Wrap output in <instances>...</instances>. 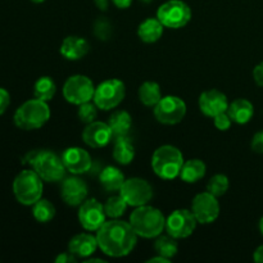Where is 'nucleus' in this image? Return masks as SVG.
<instances>
[{"label": "nucleus", "instance_id": "nucleus-1", "mask_svg": "<svg viewBox=\"0 0 263 263\" xmlns=\"http://www.w3.org/2000/svg\"><path fill=\"white\" fill-rule=\"evenodd\" d=\"M99 249L105 256L120 257L128 256L138 243V234L130 222L112 218L105 221L102 228L97 231Z\"/></svg>", "mask_w": 263, "mask_h": 263}, {"label": "nucleus", "instance_id": "nucleus-2", "mask_svg": "<svg viewBox=\"0 0 263 263\" xmlns=\"http://www.w3.org/2000/svg\"><path fill=\"white\" fill-rule=\"evenodd\" d=\"M130 225L138 236L145 239L157 238L166 229V218L158 208L140 205L130 216Z\"/></svg>", "mask_w": 263, "mask_h": 263}, {"label": "nucleus", "instance_id": "nucleus-3", "mask_svg": "<svg viewBox=\"0 0 263 263\" xmlns=\"http://www.w3.org/2000/svg\"><path fill=\"white\" fill-rule=\"evenodd\" d=\"M26 163H30L32 170L46 182L61 181L66 174L62 157L51 151H35L26 157Z\"/></svg>", "mask_w": 263, "mask_h": 263}, {"label": "nucleus", "instance_id": "nucleus-4", "mask_svg": "<svg viewBox=\"0 0 263 263\" xmlns=\"http://www.w3.org/2000/svg\"><path fill=\"white\" fill-rule=\"evenodd\" d=\"M50 118L48 102L40 99H31L23 103L14 113V123L21 130L31 131L40 128Z\"/></svg>", "mask_w": 263, "mask_h": 263}, {"label": "nucleus", "instance_id": "nucleus-5", "mask_svg": "<svg viewBox=\"0 0 263 263\" xmlns=\"http://www.w3.org/2000/svg\"><path fill=\"white\" fill-rule=\"evenodd\" d=\"M182 164H184V157L176 146H159L152 157V168L157 176L164 180H172L180 176Z\"/></svg>", "mask_w": 263, "mask_h": 263}, {"label": "nucleus", "instance_id": "nucleus-6", "mask_svg": "<svg viewBox=\"0 0 263 263\" xmlns=\"http://www.w3.org/2000/svg\"><path fill=\"white\" fill-rule=\"evenodd\" d=\"M13 193L21 204L33 205L43 195V179L33 170H25L15 176Z\"/></svg>", "mask_w": 263, "mask_h": 263}, {"label": "nucleus", "instance_id": "nucleus-7", "mask_svg": "<svg viewBox=\"0 0 263 263\" xmlns=\"http://www.w3.org/2000/svg\"><path fill=\"white\" fill-rule=\"evenodd\" d=\"M157 18L167 28L185 27L192 20V9L182 0H168L157 10Z\"/></svg>", "mask_w": 263, "mask_h": 263}, {"label": "nucleus", "instance_id": "nucleus-8", "mask_svg": "<svg viewBox=\"0 0 263 263\" xmlns=\"http://www.w3.org/2000/svg\"><path fill=\"white\" fill-rule=\"evenodd\" d=\"M126 86L121 80L109 79L95 87L94 103L99 109L109 110L118 107L125 99Z\"/></svg>", "mask_w": 263, "mask_h": 263}, {"label": "nucleus", "instance_id": "nucleus-9", "mask_svg": "<svg viewBox=\"0 0 263 263\" xmlns=\"http://www.w3.org/2000/svg\"><path fill=\"white\" fill-rule=\"evenodd\" d=\"M154 117L163 125H176L184 120L186 115V104L184 100L175 95L162 97L153 109Z\"/></svg>", "mask_w": 263, "mask_h": 263}, {"label": "nucleus", "instance_id": "nucleus-10", "mask_svg": "<svg viewBox=\"0 0 263 263\" xmlns=\"http://www.w3.org/2000/svg\"><path fill=\"white\" fill-rule=\"evenodd\" d=\"M94 84L84 74H74L64 82L63 97L71 104L80 105L82 103L90 102L94 98Z\"/></svg>", "mask_w": 263, "mask_h": 263}, {"label": "nucleus", "instance_id": "nucleus-11", "mask_svg": "<svg viewBox=\"0 0 263 263\" xmlns=\"http://www.w3.org/2000/svg\"><path fill=\"white\" fill-rule=\"evenodd\" d=\"M120 194L131 207H140L151 202L153 198V187L146 180L140 177H131L125 180Z\"/></svg>", "mask_w": 263, "mask_h": 263}, {"label": "nucleus", "instance_id": "nucleus-12", "mask_svg": "<svg viewBox=\"0 0 263 263\" xmlns=\"http://www.w3.org/2000/svg\"><path fill=\"white\" fill-rule=\"evenodd\" d=\"M197 218L192 211L176 210L166 218V231L175 239H185L194 233Z\"/></svg>", "mask_w": 263, "mask_h": 263}, {"label": "nucleus", "instance_id": "nucleus-13", "mask_svg": "<svg viewBox=\"0 0 263 263\" xmlns=\"http://www.w3.org/2000/svg\"><path fill=\"white\" fill-rule=\"evenodd\" d=\"M192 212L199 223H212L220 215V204L217 197L210 192L195 195L192 203Z\"/></svg>", "mask_w": 263, "mask_h": 263}, {"label": "nucleus", "instance_id": "nucleus-14", "mask_svg": "<svg viewBox=\"0 0 263 263\" xmlns=\"http://www.w3.org/2000/svg\"><path fill=\"white\" fill-rule=\"evenodd\" d=\"M104 205L97 199H87L80 205L79 221L82 228L87 231H98L105 222Z\"/></svg>", "mask_w": 263, "mask_h": 263}, {"label": "nucleus", "instance_id": "nucleus-15", "mask_svg": "<svg viewBox=\"0 0 263 263\" xmlns=\"http://www.w3.org/2000/svg\"><path fill=\"white\" fill-rule=\"evenodd\" d=\"M62 161H63L67 171L73 175L85 174L91 167V157H90V154L85 149L79 148V146L67 148L62 153Z\"/></svg>", "mask_w": 263, "mask_h": 263}, {"label": "nucleus", "instance_id": "nucleus-16", "mask_svg": "<svg viewBox=\"0 0 263 263\" xmlns=\"http://www.w3.org/2000/svg\"><path fill=\"white\" fill-rule=\"evenodd\" d=\"M228 97L220 90L212 89L200 94L199 109L203 115L213 118L220 113L228 112Z\"/></svg>", "mask_w": 263, "mask_h": 263}, {"label": "nucleus", "instance_id": "nucleus-17", "mask_svg": "<svg viewBox=\"0 0 263 263\" xmlns=\"http://www.w3.org/2000/svg\"><path fill=\"white\" fill-rule=\"evenodd\" d=\"M112 130L109 125L100 121H94L87 123L85 130L82 131V140L91 148H103L108 145L112 140Z\"/></svg>", "mask_w": 263, "mask_h": 263}, {"label": "nucleus", "instance_id": "nucleus-18", "mask_svg": "<svg viewBox=\"0 0 263 263\" xmlns=\"http://www.w3.org/2000/svg\"><path fill=\"white\" fill-rule=\"evenodd\" d=\"M61 197L63 202L71 207L81 205L86 200L87 185L79 177H68L62 184Z\"/></svg>", "mask_w": 263, "mask_h": 263}, {"label": "nucleus", "instance_id": "nucleus-19", "mask_svg": "<svg viewBox=\"0 0 263 263\" xmlns=\"http://www.w3.org/2000/svg\"><path fill=\"white\" fill-rule=\"evenodd\" d=\"M98 248L99 246H98L97 236L91 235V234L74 235L68 243V251L74 254L77 258H87L94 254Z\"/></svg>", "mask_w": 263, "mask_h": 263}, {"label": "nucleus", "instance_id": "nucleus-20", "mask_svg": "<svg viewBox=\"0 0 263 263\" xmlns=\"http://www.w3.org/2000/svg\"><path fill=\"white\" fill-rule=\"evenodd\" d=\"M90 50V44L87 40L80 36H68L61 45V54L68 61L82 59Z\"/></svg>", "mask_w": 263, "mask_h": 263}, {"label": "nucleus", "instance_id": "nucleus-21", "mask_svg": "<svg viewBox=\"0 0 263 263\" xmlns=\"http://www.w3.org/2000/svg\"><path fill=\"white\" fill-rule=\"evenodd\" d=\"M228 113L233 122L239 125H246L253 118L254 107L249 100L236 99L229 104Z\"/></svg>", "mask_w": 263, "mask_h": 263}, {"label": "nucleus", "instance_id": "nucleus-22", "mask_svg": "<svg viewBox=\"0 0 263 263\" xmlns=\"http://www.w3.org/2000/svg\"><path fill=\"white\" fill-rule=\"evenodd\" d=\"M163 27L158 18H148L140 23L138 28V35L141 41L148 44H153L158 41L163 35Z\"/></svg>", "mask_w": 263, "mask_h": 263}, {"label": "nucleus", "instance_id": "nucleus-23", "mask_svg": "<svg viewBox=\"0 0 263 263\" xmlns=\"http://www.w3.org/2000/svg\"><path fill=\"white\" fill-rule=\"evenodd\" d=\"M125 180V175L121 172V170L113 166L105 167L99 175L100 184L107 192H117V190H120Z\"/></svg>", "mask_w": 263, "mask_h": 263}, {"label": "nucleus", "instance_id": "nucleus-24", "mask_svg": "<svg viewBox=\"0 0 263 263\" xmlns=\"http://www.w3.org/2000/svg\"><path fill=\"white\" fill-rule=\"evenodd\" d=\"M205 171H207V166L204 164V162L200 161V159H189L182 164L180 177H181L182 181L193 184V182H197L200 179H203Z\"/></svg>", "mask_w": 263, "mask_h": 263}, {"label": "nucleus", "instance_id": "nucleus-25", "mask_svg": "<svg viewBox=\"0 0 263 263\" xmlns=\"http://www.w3.org/2000/svg\"><path fill=\"white\" fill-rule=\"evenodd\" d=\"M113 158L120 164H130L135 158V148L130 139L126 136L117 138L115 141V148H113Z\"/></svg>", "mask_w": 263, "mask_h": 263}, {"label": "nucleus", "instance_id": "nucleus-26", "mask_svg": "<svg viewBox=\"0 0 263 263\" xmlns=\"http://www.w3.org/2000/svg\"><path fill=\"white\" fill-rule=\"evenodd\" d=\"M108 125L112 130L113 136L121 138V136H127L131 125H133V120H131L130 113H127L126 110H117V112L112 113L108 120Z\"/></svg>", "mask_w": 263, "mask_h": 263}, {"label": "nucleus", "instance_id": "nucleus-27", "mask_svg": "<svg viewBox=\"0 0 263 263\" xmlns=\"http://www.w3.org/2000/svg\"><path fill=\"white\" fill-rule=\"evenodd\" d=\"M139 99L146 107H156L162 99L161 86L154 81H145L139 87Z\"/></svg>", "mask_w": 263, "mask_h": 263}, {"label": "nucleus", "instance_id": "nucleus-28", "mask_svg": "<svg viewBox=\"0 0 263 263\" xmlns=\"http://www.w3.org/2000/svg\"><path fill=\"white\" fill-rule=\"evenodd\" d=\"M57 92V85L53 81V79L49 76L40 77L37 81L35 82L33 86V95L36 99L44 100V102H49L54 98Z\"/></svg>", "mask_w": 263, "mask_h": 263}, {"label": "nucleus", "instance_id": "nucleus-29", "mask_svg": "<svg viewBox=\"0 0 263 263\" xmlns=\"http://www.w3.org/2000/svg\"><path fill=\"white\" fill-rule=\"evenodd\" d=\"M32 215L36 221L41 223L49 222L55 216V207L48 199H39L32 207Z\"/></svg>", "mask_w": 263, "mask_h": 263}, {"label": "nucleus", "instance_id": "nucleus-30", "mask_svg": "<svg viewBox=\"0 0 263 263\" xmlns=\"http://www.w3.org/2000/svg\"><path fill=\"white\" fill-rule=\"evenodd\" d=\"M154 249H156L157 254L171 259L174 258L177 254V252H179V246H177L176 243V239L172 238L171 235H159V238L156 240V244H154Z\"/></svg>", "mask_w": 263, "mask_h": 263}, {"label": "nucleus", "instance_id": "nucleus-31", "mask_svg": "<svg viewBox=\"0 0 263 263\" xmlns=\"http://www.w3.org/2000/svg\"><path fill=\"white\" fill-rule=\"evenodd\" d=\"M128 204L125 199L122 198V195H113L109 199L105 202L104 204V211L107 217L110 218H118L126 212Z\"/></svg>", "mask_w": 263, "mask_h": 263}, {"label": "nucleus", "instance_id": "nucleus-32", "mask_svg": "<svg viewBox=\"0 0 263 263\" xmlns=\"http://www.w3.org/2000/svg\"><path fill=\"white\" fill-rule=\"evenodd\" d=\"M229 190V179L228 176L222 174L215 175L213 177H211V180L208 181L207 185V192H210L211 194H213L215 197H222L223 194H226V192Z\"/></svg>", "mask_w": 263, "mask_h": 263}, {"label": "nucleus", "instance_id": "nucleus-33", "mask_svg": "<svg viewBox=\"0 0 263 263\" xmlns=\"http://www.w3.org/2000/svg\"><path fill=\"white\" fill-rule=\"evenodd\" d=\"M94 33L99 40L107 41L113 35V26L107 18H98L94 23Z\"/></svg>", "mask_w": 263, "mask_h": 263}, {"label": "nucleus", "instance_id": "nucleus-34", "mask_svg": "<svg viewBox=\"0 0 263 263\" xmlns=\"http://www.w3.org/2000/svg\"><path fill=\"white\" fill-rule=\"evenodd\" d=\"M98 109L99 108L97 107L95 103H82V104L79 105V110H77V116H79L80 121L84 123H91L94 122L95 118L98 116Z\"/></svg>", "mask_w": 263, "mask_h": 263}, {"label": "nucleus", "instance_id": "nucleus-35", "mask_svg": "<svg viewBox=\"0 0 263 263\" xmlns=\"http://www.w3.org/2000/svg\"><path fill=\"white\" fill-rule=\"evenodd\" d=\"M213 120H215V126L220 131H228L231 127V123H233V120H231L228 112L220 113L216 117H213Z\"/></svg>", "mask_w": 263, "mask_h": 263}, {"label": "nucleus", "instance_id": "nucleus-36", "mask_svg": "<svg viewBox=\"0 0 263 263\" xmlns=\"http://www.w3.org/2000/svg\"><path fill=\"white\" fill-rule=\"evenodd\" d=\"M252 151L256 152V153L263 154V130L258 131L256 135L252 139Z\"/></svg>", "mask_w": 263, "mask_h": 263}, {"label": "nucleus", "instance_id": "nucleus-37", "mask_svg": "<svg viewBox=\"0 0 263 263\" xmlns=\"http://www.w3.org/2000/svg\"><path fill=\"white\" fill-rule=\"evenodd\" d=\"M10 104V95L5 89L0 87V116L8 109Z\"/></svg>", "mask_w": 263, "mask_h": 263}, {"label": "nucleus", "instance_id": "nucleus-38", "mask_svg": "<svg viewBox=\"0 0 263 263\" xmlns=\"http://www.w3.org/2000/svg\"><path fill=\"white\" fill-rule=\"evenodd\" d=\"M77 257L72 254L71 252H63V253L58 254L55 258V263H76Z\"/></svg>", "mask_w": 263, "mask_h": 263}, {"label": "nucleus", "instance_id": "nucleus-39", "mask_svg": "<svg viewBox=\"0 0 263 263\" xmlns=\"http://www.w3.org/2000/svg\"><path fill=\"white\" fill-rule=\"evenodd\" d=\"M253 79L258 86L263 87V62L257 64L253 69Z\"/></svg>", "mask_w": 263, "mask_h": 263}, {"label": "nucleus", "instance_id": "nucleus-40", "mask_svg": "<svg viewBox=\"0 0 263 263\" xmlns=\"http://www.w3.org/2000/svg\"><path fill=\"white\" fill-rule=\"evenodd\" d=\"M113 4L116 5L120 9H127L131 4H133V0H112Z\"/></svg>", "mask_w": 263, "mask_h": 263}, {"label": "nucleus", "instance_id": "nucleus-41", "mask_svg": "<svg viewBox=\"0 0 263 263\" xmlns=\"http://www.w3.org/2000/svg\"><path fill=\"white\" fill-rule=\"evenodd\" d=\"M253 259L257 263H263V246L258 247V248H257L256 251H254Z\"/></svg>", "mask_w": 263, "mask_h": 263}, {"label": "nucleus", "instance_id": "nucleus-42", "mask_svg": "<svg viewBox=\"0 0 263 263\" xmlns=\"http://www.w3.org/2000/svg\"><path fill=\"white\" fill-rule=\"evenodd\" d=\"M95 5L98 7V9L105 12L108 9V5H109V0H94Z\"/></svg>", "mask_w": 263, "mask_h": 263}, {"label": "nucleus", "instance_id": "nucleus-43", "mask_svg": "<svg viewBox=\"0 0 263 263\" xmlns=\"http://www.w3.org/2000/svg\"><path fill=\"white\" fill-rule=\"evenodd\" d=\"M170 261H171V259H168V258H166V257H162V256H157V257H153V258H151V259H148V263H170Z\"/></svg>", "mask_w": 263, "mask_h": 263}, {"label": "nucleus", "instance_id": "nucleus-44", "mask_svg": "<svg viewBox=\"0 0 263 263\" xmlns=\"http://www.w3.org/2000/svg\"><path fill=\"white\" fill-rule=\"evenodd\" d=\"M91 262H99V263H104V261L100 258H90L89 261H87V263H91Z\"/></svg>", "mask_w": 263, "mask_h": 263}, {"label": "nucleus", "instance_id": "nucleus-45", "mask_svg": "<svg viewBox=\"0 0 263 263\" xmlns=\"http://www.w3.org/2000/svg\"><path fill=\"white\" fill-rule=\"evenodd\" d=\"M259 231H261V234L263 235V217L259 220Z\"/></svg>", "mask_w": 263, "mask_h": 263}, {"label": "nucleus", "instance_id": "nucleus-46", "mask_svg": "<svg viewBox=\"0 0 263 263\" xmlns=\"http://www.w3.org/2000/svg\"><path fill=\"white\" fill-rule=\"evenodd\" d=\"M31 2L36 3V4H40V3H44V2H45V0H31Z\"/></svg>", "mask_w": 263, "mask_h": 263}, {"label": "nucleus", "instance_id": "nucleus-47", "mask_svg": "<svg viewBox=\"0 0 263 263\" xmlns=\"http://www.w3.org/2000/svg\"><path fill=\"white\" fill-rule=\"evenodd\" d=\"M141 2H143V3H151V2H153V0H141Z\"/></svg>", "mask_w": 263, "mask_h": 263}]
</instances>
